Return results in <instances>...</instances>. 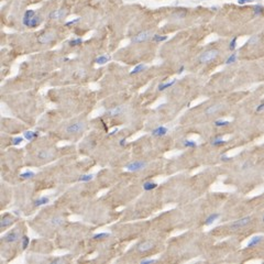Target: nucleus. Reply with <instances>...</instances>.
<instances>
[{"label": "nucleus", "mask_w": 264, "mask_h": 264, "mask_svg": "<svg viewBox=\"0 0 264 264\" xmlns=\"http://www.w3.org/2000/svg\"><path fill=\"white\" fill-rule=\"evenodd\" d=\"M219 55V51L218 50H208L204 52L203 54L199 56V62L201 64H206V63H209L211 61H214L217 56Z\"/></svg>", "instance_id": "f257e3e1"}, {"label": "nucleus", "mask_w": 264, "mask_h": 264, "mask_svg": "<svg viewBox=\"0 0 264 264\" xmlns=\"http://www.w3.org/2000/svg\"><path fill=\"white\" fill-rule=\"evenodd\" d=\"M146 165H148V163L145 161H134V162L127 164L124 167L129 172H139V171H142V169H145Z\"/></svg>", "instance_id": "f03ea898"}, {"label": "nucleus", "mask_w": 264, "mask_h": 264, "mask_svg": "<svg viewBox=\"0 0 264 264\" xmlns=\"http://www.w3.org/2000/svg\"><path fill=\"white\" fill-rule=\"evenodd\" d=\"M86 128V123L82 121H76V122L71 123L69 126L66 127V132L68 133H79L83 132Z\"/></svg>", "instance_id": "7ed1b4c3"}, {"label": "nucleus", "mask_w": 264, "mask_h": 264, "mask_svg": "<svg viewBox=\"0 0 264 264\" xmlns=\"http://www.w3.org/2000/svg\"><path fill=\"white\" fill-rule=\"evenodd\" d=\"M153 37V33L151 31H143L138 33L137 35L132 37V43H141V42H145L148 41L149 39Z\"/></svg>", "instance_id": "20e7f679"}, {"label": "nucleus", "mask_w": 264, "mask_h": 264, "mask_svg": "<svg viewBox=\"0 0 264 264\" xmlns=\"http://www.w3.org/2000/svg\"><path fill=\"white\" fill-rule=\"evenodd\" d=\"M251 220H252V218H251V217H244V218L239 219V220L234 221L233 223H231V226H230V229H232V230H236V229H240V228L246 227V224H249V223L251 222Z\"/></svg>", "instance_id": "39448f33"}, {"label": "nucleus", "mask_w": 264, "mask_h": 264, "mask_svg": "<svg viewBox=\"0 0 264 264\" xmlns=\"http://www.w3.org/2000/svg\"><path fill=\"white\" fill-rule=\"evenodd\" d=\"M55 34L53 32H46V33H43L41 34L40 37H37V42L40 44H49L50 42H52L54 40Z\"/></svg>", "instance_id": "423d86ee"}, {"label": "nucleus", "mask_w": 264, "mask_h": 264, "mask_svg": "<svg viewBox=\"0 0 264 264\" xmlns=\"http://www.w3.org/2000/svg\"><path fill=\"white\" fill-rule=\"evenodd\" d=\"M19 238H20V233L18 231H16V230H12V231H10L6 234L5 237H4V240H5L7 243H13V242L18 241Z\"/></svg>", "instance_id": "0eeeda50"}, {"label": "nucleus", "mask_w": 264, "mask_h": 264, "mask_svg": "<svg viewBox=\"0 0 264 264\" xmlns=\"http://www.w3.org/2000/svg\"><path fill=\"white\" fill-rule=\"evenodd\" d=\"M53 156H54V151L51 149H44L37 153V157L40 160H49L52 159Z\"/></svg>", "instance_id": "6e6552de"}, {"label": "nucleus", "mask_w": 264, "mask_h": 264, "mask_svg": "<svg viewBox=\"0 0 264 264\" xmlns=\"http://www.w3.org/2000/svg\"><path fill=\"white\" fill-rule=\"evenodd\" d=\"M124 111V107L123 106H116L114 108H111L109 109L106 114L107 116H109V117H116V116H119V114H121Z\"/></svg>", "instance_id": "1a4fd4ad"}, {"label": "nucleus", "mask_w": 264, "mask_h": 264, "mask_svg": "<svg viewBox=\"0 0 264 264\" xmlns=\"http://www.w3.org/2000/svg\"><path fill=\"white\" fill-rule=\"evenodd\" d=\"M152 248H153V242L144 241V242H142V243H140V244L137 246V250L139 251V252L143 253V252H146V251L151 250Z\"/></svg>", "instance_id": "9d476101"}, {"label": "nucleus", "mask_w": 264, "mask_h": 264, "mask_svg": "<svg viewBox=\"0 0 264 264\" xmlns=\"http://www.w3.org/2000/svg\"><path fill=\"white\" fill-rule=\"evenodd\" d=\"M167 128L163 127V126H160V127L155 128L152 130V136H154V137H164V136H166V133H167Z\"/></svg>", "instance_id": "9b49d317"}, {"label": "nucleus", "mask_w": 264, "mask_h": 264, "mask_svg": "<svg viewBox=\"0 0 264 264\" xmlns=\"http://www.w3.org/2000/svg\"><path fill=\"white\" fill-rule=\"evenodd\" d=\"M35 16V12L33 10H28L25 11L24 13V17H23L22 23L25 25V27H30V22H31V19Z\"/></svg>", "instance_id": "f8f14e48"}, {"label": "nucleus", "mask_w": 264, "mask_h": 264, "mask_svg": "<svg viewBox=\"0 0 264 264\" xmlns=\"http://www.w3.org/2000/svg\"><path fill=\"white\" fill-rule=\"evenodd\" d=\"M65 16H66V10L61 9V10H56V11H52L50 13V18L56 20V19L64 18Z\"/></svg>", "instance_id": "ddd939ff"}, {"label": "nucleus", "mask_w": 264, "mask_h": 264, "mask_svg": "<svg viewBox=\"0 0 264 264\" xmlns=\"http://www.w3.org/2000/svg\"><path fill=\"white\" fill-rule=\"evenodd\" d=\"M50 223L52 227H59L64 223V218L62 216H55L50 220Z\"/></svg>", "instance_id": "4468645a"}, {"label": "nucleus", "mask_w": 264, "mask_h": 264, "mask_svg": "<svg viewBox=\"0 0 264 264\" xmlns=\"http://www.w3.org/2000/svg\"><path fill=\"white\" fill-rule=\"evenodd\" d=\"M13 218L12 217H10L9 215H6L4 218L1 219V223H0V226L1 228H6V227H9L10 224H12L13 223Z\"/></svg>", "instance_id": "2eb2a0df"}, {"label": "nucleus", "mask_w": 264, "mask_h": 264, "mask_svg": "<svg viewBox=\"0 0 264 264\" xmlns=\"http://www.w3.org/2000/svg\"><path fill=\"white\" fill-rule=\"evenodd\" d=\"M221 108H222V106H221V105H212V106H209V107H208V108L206 109L205 114H208V116H209V114H216V112H218V111H219V110H220V109H221Z\"/></svg>", "instance_id": "dca6fc26"}, {"label": "nucleus", "mask_w": 264, "mask_h": 264, "mask_svg": "<svg viewBox=\"0 0 264 264\" xmlns=\"http://www.w3.org/2000/svg\"><path fill=\"white\" fill-rule=\"evenodd\" d=\"M40 136V133L39 132H33V131H25L23 133V138L24 139H27L28 141H32L33 139H35Z\"/></svg>", "instance_id": "f3484780"}, {"label": "nucleus", "mask_w": 264, "mask_h": 264, "mask_svg": "<svg viewBox=\"0 0 264 264\" xmlns=\"http://www.w3.org/2000/svg\"><path fill=\"white\" fill-rule=\"evenodd\" d=\"M220 217V215L219 214H211L210 216H208L205 220V224L206 226H210V224H212V223L217 220V219Z\"/></svg>", "instance_id": "a211bd4d"}, {"label": "nucleus", "mask_w": 264, "mask_h": 264, "mask_svg": "<svg viewBox=\"0 0 264 264\" xmlns=\"http://www.w3.org/2000/svg\"><path fill=\"white\" fill-rule=\"evenodd\" d=\"M109 61H110L109 55H100V56H98L95 59L96 64H98V65H104V64H106L107 62H109Z\"/></svg>", "instance_id": "6ab92c4d"}, {"label": "nucleus", "mask_w": 264, "mask_h": 264, "mask_svg": "<svg viewBox=\"0 0 264 264\" xmlns=\"http://www.w3.org/2000/svg\"><path fill=\"white\" fill-rule=\"evenodd\" d=\"M49 201H50L49 197H45V196H43V197H40V198H39V199H37V200H34V206H35V207H41V206L46 205V204H47Z\"/></svg>", "instance_id": "aec40b11"}, {"label": "nucleus", "mask_w": 264, "mask_h": 264, "mask_svg": "<svg viewBox=\"0 0 264 264\" xmlns=\"http://www.w3.org/2000/svg\"><path fill=\"white\" fill-rule=\"evenodd\" d=\"M262 239L263 238L262 237H260V236H256V237H253L252 239H251L250 241H249V243H248V248H253V246H258L260 242L262 241Z\"/></svg>", "instance_id": "412c9836"}, {"label": "nucleus", "mask_w": 264, "mask_h": 264, "mask_svg": "<svg viewBox=\"0 0 264 264\" xmlns=\"http://www.w3.org/2000/svg\"><path fill=\"white\" fill-rule=\"evenodd\" d=\"M157 187V184L154 182H145L143 184V189L145 191H153Z\"/></svg>", "instance_id": "4be33fe9"}, {"label": "nucleus", "mask_w": 264, "mask_h": 264, "mask_svg": "<svg viewBox=\"0 0 264 264\" xmlns=\"http://www.w3.org/2000/svg\"><path fill=\"white\" fill-rule=\"evenodd\" d=\"M175 83H176V79H173L172 82H169V83H162V84H160L159 85L157 89H159L160 91H163V90H165L166 88H169L171 86H173Z\"/></svg>", "instance_id": "5701e85b"}, {"label": "nucleus", "mask_w": 264, "mask_h": 264, "mask_svg": "<svg viewBox=\"0 0 264 264\" xmlns=\"http://www.w3.org/2000/svg\"><path fill=\"white\" fill-rule=\"evenodd\" d=\"M264 8L261 5H255L253 7V17H259L261 14L263 13Z\"/></svg>", "instance_id": "b1692460"}, {"label": "nucleus", "mask_w": 264, "mask_h": 264, "mask_svg": "<svg viewBox=\"0 0 264 264\" xmlns=\"http://www.w3.org/2000/svg\"><path fill=\"white\" fill-rule=\"evenodd\" d=\"M145 65H144V64H139V65H137V66H136V67H134V68L132 69L131 71V75H137V74H139V73H141L142 71H144V69H145Z\"/></svg>", "instance_id": "393cba45"}, {"label": "nucleus", "mask_w": 264, "mask_h": 264, "mask_svg": "<svg viewBox=\"0 0 264 264\" xmlns=\"http://www.w3.org/2000/svg\"><path fill=\"white\" fill-rule=\"evenodd\" d=\"M41 23V18L39 16H34L31 19V22H30V28H35Z\"/></svg>", "instance_id": "a878e982"}, {"label": "nucleus", "mask_w": 264, "mask_h": 264, "mask_svg": "<svg viewBox=\"0 0 264 264\" xmlns=\"http://www.w3.org/2000/svg\"><path fill=\"white\" fill-rule=\"evenodd\" d=\"M35 176V174L33 173L32 171H27V172H24V173L20 174V178L21 179H30V178L34 177Z\"/></svg>", "instance_id": "bb28decb"}, {"label": "nucleus", "mask_w": 264, "mask_h": 264, "mask_svg": "<svg viewBox=\"0 0 264 264\" xmlns=\"http://www.w3.org/2000/svg\"><path fill=\"white\" fill-rule=\"evenodd\" d=\"M237 59H238V55L237 53H232V54L230 55L227 59H226V62L224 63L227 64V65H231V64L236 63L237 62Z\"/></svg>", "instance_id": "cd10ccee"}, {"label": "nucleus", "mask_w": 264, "mask_h": 264, "mask_svg": "<svg viewBox=\"0 0 264 264\" xmlns=\"http://www.w3.org/2000/svg\"><path fill=\"white\" fill-rule=\"evenodd\" d=\"M211 144L214 146H221V145H223V144H226V141L222 140L221 138H216V139H214V140L211 141Z\"/></svg>", "instance_id": "c85d7f7f"}, {"label": "nucleus", "mask_w": 264, "mask_h": 264, "mask_svg": "<svg viewBox=\"0 0 264 264\" xmlns=\"http://www.w3.org/2000/svg\"><path fill=\"white\" fill-rule=\"evenodd\" d=\"M152 40L154 42H164V41H166L167 40V37L166 35H159V34H154L153 35V37H152Z\"/></svg>", "instance_id": "c756f323"}, {"label": "nucleus", "mask_w": 264, "mask_h": 264, "mask_svg": "<svg viewBox=\"0 0 264 264\" xmlns=\"http://www.w3.org/2000/svg\"><path fill=\"white\" fill-rule=\"evenodd\" d=\"M183 145L185 148H196L197 143L195 141H191V140H184L183 141Z\"/></svg>", "instance_id": "7c9ffc66"}, {"label": "nucleus", "mask_w": 264, "mask_h": 264, "mask_svg": "<svg viewBox=\"0 0 264 264\" xmlns=\"http://www.w3.org/2000/svg\"><path fill=\"white\" fill-rule=\"evenodd\" d=\"M94 178V175L92 174H85V175H82L79 177V182H89Z\"/></svg>", "instance_id": "2f4dec72"}, {"label": "nucleus", "mask_w": 264, "mask_h": 264, "mask_svg": "<svg viewBox=\"0 0 264 264\" xmlns=\"http://www.w3.org/2000/svg\"><path fill=\"white\" fill-rule=\"evenodd\" d=\"M21 239H22V249L25 250L28 246H29V243H30V238L28 237V236H23Z\"/></svg>", "instance_id": "473e14b6"}, {"label": "nucleus", "mask_w": 264, "mask_h": 264, "mask_svg": "<svg viewBox=\"0 0 264 264\" xmlns=\"http://www.w3.org/2000/svg\"><path fill=\"white\" fill-rule=\"evenodd\" d=\"M83 43V40L80 37H77V39H73V40H71L69 41V45L71 46H77V45H80Z\"/></svg>", "instance_id": "72a5a7b5"}, {"label": "nucleus", "mask_w": 264, "mask_h": 264, "mask_svg": "<svg viewBox=\"0 0 264 264\" xmlns=\"http://www.w3.org/2000/svg\"><path fill=\"white\" fill-rule=\"evenodd\" d=\"M237 41H238V37H233L232 40L230 41V43H229V50L234 51L237 49Z\"/></svg>", "instance_id": "f704fd0d"}, {"label": "nucleus", "mask_w": 264, "mask_h": 264, "mask_svg": "<svg viewBox=\"0 0 264 264\" xmlns=\"http://www.w3.org/2000/svg\"><path fill=\"white\" fill-rule=\"evenodd\" d=\"M229 121H227V120H216L215 121V126L216 127H226V126H228L229 124Z\"/></svg>", "instance_id": "c9c22d12"}, {"label": "nucleus", "mask_w": 264, "mask_h": 264, "mask_svg": "<svg viewBox=\"0 0 264 264\" xmlns=\"http://www.w3.org/2000/svg\"><path fill=\"white\" fill-rule=\"evenodd\" d=\"M259 40H260V37H258V35H254V37H250V40L248 41L246 44H248V45H255V44L259 42Z\"/></svg>", "instance_id": "e433bc0d"}, {"label": "nucleus", "mask_w": 264, "mask_h": 264, "mask_svg": "<svg viewBox=\"0 0 264 264\" xmlns=\"http://www.w3.org/2000/svg\"><path fill=\"white\" fill-rule=\"evenodd\" d=\"M109 237V233L108 232H101V233H97L94 236V239L96 240H100V239H104V238H107Z\"/></svg>", "instance_id": "4c0bfd02"}, {"label": "nucleus", "mask_w": 264, "mask_h": 264, "mask_svg": "<svg viewBox=\"0 0 264 264\" xmlns=\"http://www.w3.org/2000/svg\"><path fill=\"white\" fill-rule=\"evenodd\" d=\"M23 141V138L22 137H17L14 138L13 140H12V145H19L21 142Z\"/></svg>", "instance_id": "58836bf2"}, {"label": "nucleus", "mask_w": 264, "mask_h": 264, "mask_svg": "<svg viewBox=\"0 0 264 264\" xmlns=\"http://www.w3.org/2000/svg\"><path fill=\"white\" fill-rule=\"evenodd\" d=\"M154 262H156V260L154 259H143L140 261V263L141 264H146V263H154Z\"/></svg>", "instance_id": "ea45409f"}, {"label": "nucleus", "mask_w": 264, "mask_h": 264, "mask_svg": "<svg viewBox=\"0 0 264 264\" xmlns=\"http://www.w3.org/2000/svg\"><path fill=\"white\" fill-rule=\"evenodd\" d=\"M80 21V18H77V19H75V20H72V21H68V22H66L65 23V25L66 27H69V25H73V24H75V23H77Z\"/></svg>", "instance_id": "a19ab883"}, {"label": "nucleus", "mask_w": 264, "mask_h": 264, "mask_svg": "<svg viewBox=\"0 0 264 264\" xmlns=\"http://www.w3.org/2000/svg\"><path fill=\"white\" fill-rule=\"evenodd\" d=\"M254 0H238V4L239 5H246V4H249V2H253Z\"/></svg>", "instance_id": "79ce46f5"}, {"label": "nucleus", "mask_w": 264, "mask_h": 264, "mask_svg": "<svg viewBox=\"0 0 264 264\" xmlns=\"http://www.w3.org/2000/svg\"><path fill=\"white\" fill-rule=\"evenodd\" d=\"M251 167V163H249V162H246V163L242 165V169H250Z\"/></svg>", "instance_id": "37998d69"}, {"label": "nucleus", "mask_w": 264, "mask_h": 264, "mask_svg": "<svg viewBox=\"0 0 264 264\" xmlns=\"http://www.w3.org/2000/svg\"><path fill=\"white\" fill-rule=\"evenodd\" d=\"M264 110V102H262L260 106H258V108H256V111L258 112H261V111H263Z\"/></svg>", "instance_id": "c03bdc74"}, {"label": "nucleus", "mask_w": 264, "mask_h": 264, "mask_svg": "<svg viewBox=\"0 0 264 264\" xmlns=\"http://www.w3.org/2000/svg\"><path fill=\"white\" fill-rule=\"evenodd\" d=\"M126 143H127V140H126V139H121V140L119 141V145H120V146H124V145H126Z\"/></svg>", "instance_id": "a18cd8bd"}, {"label": "nucleus", "mask_w": 264, "mask_h": 264, "mask_svg": "<svg viewBox=\"0 0 264 264\" xmlns=\"http://www.w3.org/2000/svg\"><path fill=\"white\" fill-rule=\"evenodd\" d=\"M221 161H227V162H229V161H231V157H228V156H226V155H222L221 156Z\"/></svg>", "instance_id": "49530a36"}, {"label": "nucleus", "mask_w": 264, "mask_h": 264, "mask_svg": "<svg viewBox=\"0 0 264 264\" xmlns=\"http://www.w3.org/2000/svg\"><path fill=\"white\" fill-rule=\"evenodd\" d=\"M184 69H185V66H184V65H182V66L179 67V69H178L177 73H178V74H182L183 72H184Z\"/></svg>", "instance_id": "de8ad7c7"}, {"label": "nucleus", "mask_w": 264, "mask_h": 264, "mask_svg": "<svg viewBox=\"0 0 264 264\" xmlns=\"http://www.w3.org/2000/svg\"><path fill=\"white\" fill-rule=\"evenodd\" d=\"M118 132V129H116V130H114L112 132H110V133H108V137H111V136H114V134H116Z\"/></svg>", "instance_id": "09e8293b"}, {"label": "nucleus", "mask_w": 264, "mask_h": 264, "mask_svg": "<svg viewBox=\"0 0 264 264\" xmlns=\"http://www.w3.org/2000/svg\"><path fill=\"white\" fill-rule=\"evenodd\" d=\"M263 222H264V216H263Z\"/></svg>", "instance_id": "8fccbe9b"}]
</instances>
